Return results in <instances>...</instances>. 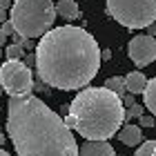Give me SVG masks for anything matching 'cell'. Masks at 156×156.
Instances as JSON below:
<instances>
[{
	"label": "cell",
	"mask_w": 156,
	"mask_h": 156,
	"mask_svg": "<svg viewBox=\"0 0 156 156\" xmlns=\"http://www.w3.org/2000/svg\"><path fill=\"white\" fill-rule=\"evenodd\" d=\"M54 9L58 16L62 18H67V20H74L78 13H80V9H78V5H76V0H56L54 2Z\"/></svg>",
	"instance_id": "8fae6325"
},
{
	"label": "cell",
	"mask_w": 156,
	"mask_h": 156,
	"mask_svg": "<svg viewBox=\"0 0 156 156\" xmlns=\"http://www.w3.org/2000/svg\"><path fill=\"white\" fill-rule=\"evenodd\" d=\"M0 156H11V154H7L5 150H0Z\"/></svg>",
	"instance_id": "484cf974"
},
{
	"label": "cell",
	"mask_w": 156,
	"mask_h": 156,
	"mask_svg": "<svg viewBox=\"0 0 156 156\" xmlns=\"http://www.w3.org/2000/svg\"><path fill=\"white\" fill-rule=\"evenodd\" d=\"M62 120L87 140H107L123 127L125 105L107 87H85L69 103V116Z\"/></svg>",
	"instance_id": "3957f363"
},
{
	"label": "cell",
	"mask_w": 156,
	"mask_h": 156,
	"mask_svg": "<svg viewBox=\"0 0 156 156\" xmlns=\"http://www.w3.org/2000/svg\"><path fill=\"white\" fill-rule=\"evenodd\" d=\"M0 87L9 96H25L34 87L31 69L20 60H5L0 65Z\"/></svg>",
	"instance_id": "8992f818"
},
{
	"label": "cell",
	"mask_w": 156,
	"mask_h": 156,
	"mask_svg": "<svg viewBox=\"0 0 156 156\" xmlns=\"http://www.w3.org/2000/svg\"><path fill=\"white\" fill-rule=\"evenodd\" d=\"M7 134L18 156H78L72 129L34 94L9 98Z\"/></svg>",
	"instance_id": "7a4b0ae2"
},
{
	"label": "cell",
	"mask_w": 156,
	"mask_h": 156,
	"mask_svg": "<svg viewBox=\"0 0 156 156\" xmlns=\"http://www.w3.org/2000/svg\"><path fill=\"white\" fill-rule=\"evenodd\" d=\"M5 20H7V11L0 9V23H5Z\"/></svg>",
	"instance_id": "cb8c5ba5"
},
{
	"label": "cell",
	"mask_w": 156,
	"mask_h": 156,
	"mask_svg": "<svg viewBox=\"0 0 156 156\" xmlns=\"http://www.w3.org/2000/svg\"><path fill=\"white\" fill-rule=\"evenodd\" d=\"M107 16L127 29H147L156 23V0H107Z\"/></svg>",
	"instance_id": "5b68a950"
},
{
	"label": "cell",
	"mask_w": 156,
	"mask_h": 156,
	"mask_svg": "<svg viewBox=\"0 0 156 156\" xmlns=\"http://www.w3.org/2000/svg\"><path fill=\"white\" fill-rule=\"evenodd\" d=\"M0 145H5V134H0Z\"/></svg>",
	"instance_id": "d4e9b609"
},
{
	"label": "cell",
	"mask_w": 156,
	"mask_h": 156,
	"mask_svg": "<svg viewBox=\"0 0 156 156\" xmlns=\"http://www.w3.org/2000/svg\"><path fill=\"white\" fill-rule=\"evenodd\" d=\"M147 36H152V38L156 36V23H152L150 27H147Z\"/></svg>",
	"instance_id": "ffe728a7"
},
{
	"label": "cell",
	"mask_w": 156,
	"mask_h": 156,
	"mask_svg": "<svg viewBox=\"0 0 156 156\" xmlns=\"http://www.w3.org/2000/svg\"><path fill=\"white\" fill-rule=\"evenodd\" d=\"M20 56H23V45H16V42H13V45L7 47V58L9 60H18Z\"/></svg>",
	"instance_id": "9a60e30c"
},
{
	"label": "cell",
	"mask_w": 156,
	"mask_h": 156,
	"mask_svg": "<svg viewBox=\"0 0 156 156\" xmlns=\"http://www.w3.org/2000/svg\"><path fill=\"white\" fill-rule=\"evenodd\" d=\"M154 123H156V120H154V116H140L138 118V127H147V129H150V127H154Z\"/></svg>",
	"instance_id": "e0dca14e"
},
{
	"label": "cell",
	"mask_w": 156,
	"mask_h": 156,
	"mask_svg": "<svg viewBox=\"0 0 156 156\" xmlns=\"http://www.w3.org/2000/svg\"><path fill=\"white\" fill-rule=\"evenodd\" d=\"M118 138H120V143L127 145V147H138L140 143H143V129H140L138 125H129L127 123L123 129L118 132Z\"/></svg>",
	"instance_id": "9c48e42d"
},
{
	"label": "cell",
	"mask_w": 156,
	"mask_h": 156,
	"mask_svg": "<svg viewBox=\"0 0 156 156\" xmlns=\"http://www.w3.org/2000/svg\"><path fill=\"white\" fill-rule=\"evenodd\" d=\"M143 98H145V107L152 112V116L156 118V76L152 80H147L145 89H143Z\"/></svg>",
	"instance_id": "7c38bea8"
},
{
	"label": "cell",
	"mask_w": 156,
	"mask_h": 156,
	"mask_svg": "<svg viewBox=\"0 0 156 156\" xmlns=\"http://www.w3.org/2000/svg\"><path fill=\"white\" fill-rule=\"evenodd\" d=\"M78 156H116L107 140H87L78 147Z\"/></svg>",
	"instance_id": "ba28073f"
},
{
	"label": "cell",
	"mask_w": 156,
	"mask_h": 156,
	"mask_svg": "<svg viewBox=\"0 0 156 156\" xmlns=\"http://www.w3.org/2000/svg\"><path fill=\"white\" fill-rule=\"evenodd\" d=\"M0 29L5 31V36H13V34H16V31H13V27H11V23H9V20H5V23H2V27H0Z\"/></svg>",
	"instance_id": "ac0fdd59"
},
{
	"label": "cell",
	"mask_w": 156,
	"mask_h": 156,
	"mask_svg": "<svg viewBox=\"0 0 156 156\" xmlns=\"http://www.w3.org/2000/svg\"><path fill=\"white\" fill-rule=\"evenodd\" d=\"M5 40H7V36H5V31L0 29V47H5Z\"/></svg>",
	"instance_id": "603a6c76"
},
{
	"label": "cell",
	"mask_w": 156,
	"mask_h": 156,
	"mask_svg": "<svg viewBox=\"0 0 156 156\" xmlns=\"http://www.w3.org/2000/svg\"><path fill=\"white\" fill-rule=\"evenodd\" d=\"M127 54H129V58L136 67H147L150 62L156 60V40L147 34L134 36L127 45Z\"/></svg>",
	"instance_id": "52a82bcc"
},
{
	"label": "cell",
	"mask_w": 156,
	"mask_h": 156,
	"mask_svg": "<svg viewBox=\"0 0 156 156\" xmlns=\"http://www.w3.org/2000/svg\"><path fill=\"white\" fill-rule=\"evenodd\" d=\"M143 116V107L140 105H129V109H125V118H140Z\"/></svg>",
	"instance_id": "2e32d148"
},
{
	"label": "cell",
	"mask_w": 156,
	"mask_h": 156,
	"mask_svg": "<svg viewBox=\"0 0 156 156\" xmlns=\"http://www.w3.org/2000/svg\"><path fill=\"white\" fill-rule=\"evenodd\" d=\"M107 58H112V51H109V49H105V51H101V60H107Z\"/></svg>",
	"instance_id": "44dd1931"
},
{
	"label": "cell",
	"mask_w": 156,
	"mask_h": 156,
	"mask_svg": "<svg viewBox=\"0 0 156 156\" xmlns=\"http://www.w3.org/2000/svg\"><path fill=\"white\" fill-rule=\"evenodd\" d=\"M145 85H147V78L140 72H129L125 76V89L129 91V94H143Z\"/></svg>",
	"instance_id": "30bf717a"
},
{
	"label": "cell",
	"mask_w": 156,
	"mask_h": 156,
	"mask_svg": "<svg viewBox=\"0 0 156 156\" xmlns=\"http://www.w3.org/2000/svg\"><path fill=\"white\" fill-rule=\"evenodd\" d=\"M34 65L47 87L62 91L80 89L94 80L101 69V47L83 27H56L40 36Z\"/></svg>",
	"instance_id": "6da1fadb"
},
{
	"label": "cell",
	"mask_w": 156,
	"mask_h": 156,
	"mask_svg": "<svg viewBox=\"0 0 156 156\" xmlns=\"http://www.w3.org/2000/svg\"><path fill=\"white\" fill-rule=\"evenodd\" d=\"M0 96H2V87H0Z\"/></svg>",
	"instance_id": "4316f807"
},
{
	"label": "cell",
	"mask_w": 156,
	"mask_h": 156,
	"mask_svg": "<svg viewBox=\"0 0 156 156\" xmlns=\"http://www.w3.org/2000/svg\"><path fill=\"white\" fill-rule=\"evenodd\" d=\"M103 87H107L109 91H114V94H116V96H120V98H123V96H125V91H127V89H125V78H118V76L107 78Z\"/></svg>",
	"instance_id": "4fadbf2b"
},
{
	"label": "cell",
	"mask_w": 156,
	"mask_h": 156,
	"mask_svg": "<svg viewBox=\"0 0 156 156\" xmlns=\"http://www.w3.org/2000/svg\"><path fill=\"white\" fill-rule=\"evenodd\" d=\"M123 105H134V98H132V94H129V96H125V101H123Z\"/></svg>",
	"instance_id": "7402d4cb"
},
{
	"label": "cell",
	"mask_w": 156,
	"mask_h": 156,
	"mask_svg": "<svg viewBox=\"0 0 156 156\" xmlns=\"http://www.w3.org/2000/svg\"><path fill=\"white\" fill-rule=\"evenodd\" d=\"M56 9L51 0H16L9 9V23L20 38H40L54 25Z\"/></svg>",
	"instance_id": "277c9868"
},
{
	"label": "cell",
	"mask_w": 156,
	"mask_h": 156,
	"mask_svg": "<svg viewBox=\"0 0 156 156\" xmlns=\"http://www.w3.org/2000/svg\"><path fill=\"white\" fill-rule=\"evenodd\" d=\"M11 5H13L11 0H0V9H5V11H7V9H11Z\"/></svg>",
	"instance_id": "d6986e66"
},
{
	"label": "cell",
	"mask_w": 156,
	"mask_h": 156,
	"mask_svg": "<svg viewBox=\"0 0 156 156\" xmlns=\"http://www.w3.org/2000/svg\"><path fill=\"white\" fill-rule=\"evenodd\" d=\"M134 156H156V140H145L136 147Z\"/></svg>",
	"instance_id": "5bb4252c"
}]
</instances>
